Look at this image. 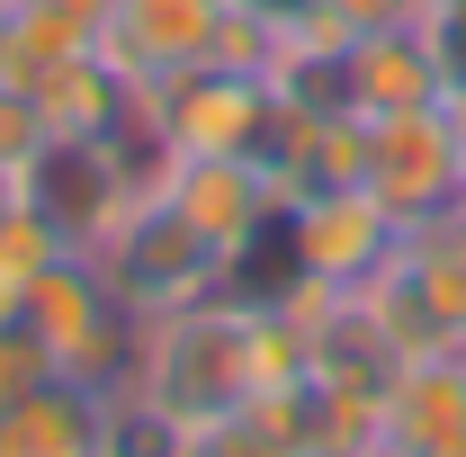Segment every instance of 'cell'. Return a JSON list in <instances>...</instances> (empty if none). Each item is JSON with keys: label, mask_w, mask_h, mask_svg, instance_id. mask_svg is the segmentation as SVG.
Wrapping results in <instances>:
<instances>
[{"label": "cell", "mask_w": 466, "mask_h": 457, "mask_svg": "<svg viewBox=\"0 0 466 457\" xmlns=\"http://www.w3.org/2000/svg\"><path fill=\"white\" fill-rule=\"evenodd\" d=\"M99 457H188V421H171L144 386H108V431Z\"/></svg>", "instance_id": "14"}, {"label": "cell", "mask_w": 466, "mask_h": 457, "mask_svg": "<svg viewBox=\"0 0 466 457\" xmlns=\"http://www.w3.org/2000/svg\"><path fill=\"white\" fill-rule=\"evenodd\" d=\"M386 457H466V350H421L386 377Z\"/></svg>", "instance_id": "10"}, {"label": "cell", "mask_w": 466, "mask_h": 457, "mask_svg": "<svg viewBox=\"0 0 466 457\" xmlns=\"http://www.w3.org/2000/svg\"><path fill=\"white\" fill-rule=\"evenodd\" d=\"M135 117L162 153H251V135L269 117V81L233 72V63H188V72L144 81Z\"/></svg>", "instance_id": "4"}, {"label": "cell", "mask_w": 466, "mask_h": 457, "mask_svg": "<svg viewBox=\"0 0 466 457\" xmlns=\"http://www.w3.org/2000/svg\"><path fill=\"white\" fill-rule=\"evenodd\" d=\"M126 386L162 403L171 421L207 431V421H233L251 403V296H207V305H179V314H153L135 323V368Z\"/></svg>", "instance_id": "1"}, {"label": "cell", "mask_w": 466, "mask_h": 457, "mask_svg": "<svg viewBox=\"0 0 466 457\" xmlns=\"http://www.w3.org/2000/svg\"><path fill=\"white\" fill-rule=\"evenodd\" d=\"M188 457H296L288 440H269L251 412H233V421H207V431H188Z\"/></svg>", "instance_id": "17"}, {"label": "cell", "mask_w": 466, "mask_h": 457, "mask_svg": "<svg viewBox=\"0 0 466 457\" xmlns=\"http://www.w3.org/2000/svg\"><path fill=\"white\" fill-rule=\"evenodd\" d=\"M18 323L46 341L55 377H81V386H126V368H135V314L116 305L108 269H99L90 251H63L55 269L27 287Z\"/></svg>", "instance_id": "3"}, {"label": "cell", "mask_w": 466, "mask_h": 457, "mask_svg": "<svg viewBox=\"0 0 466 457\" xmlns=\"http://www.w3.org/2000/svg\"><path fill=\"white\" fill-rule=\"evenodd\" d=\"M63 251H72V242L55 233V216H36L27 198H9V207H0V314H18L27 287L46 279Z\"/></svg>", "instance_id": "13"}, {"label": "cell", "mask_w": 466, "mask_h": 457, "mask_svg": "<svg viewBox=\"0 0 466 457\" xmlns=\"http://www.w3.org/2000/svg\"><path fill=\"white\" fill-rule=\"evenodd\" d=\"M36 377H55V359H46V341L18 323V314H0V403H18Z\"/></svg>", "instance_id": "16"}, {"label": "cell", "mask_w": 466, "mask_h": 457, "mask_svg": "<svg viewBox=\"0 0 466 457\" xmlns=\"http://www.w3.org/2000/svg\"><path fill=\"white\" fill-rule=\"evenodd\" d=\"M108 431V386L81 377H36L18 403H0V457H99Z\"/></svg>", "instance_id": "11"}, {"label": "cell", "mask_w": 466, "mask_h": 457, "mask_svg": "<svg viewBox=\"0 0 466 457\" xmlns=\"http://www.w3.org/2000/svg\"><path fill=\"white\" fill-rule=\"evenodd\" d=\"M395 225H431L449 216L466 188V144L440 108H395V117H368V179H359Z\"/></svg>", "instance_id": "5"}, {"label": "cell", "mask_w": 466, "mask_h": 457, "mask_svg": "<svg viewBox=\"0 0 466 457\" xmlns=\"http://www.w3.org/2000/svg\"><path fill=\"white\" fill-rule=\"evenodd\" d=\"M225 9H233V0H116L99 55H108L116 72L144 90V81H162V72H188V63L216 55Z\"/></svg>", "instance_id": "8"}, {"label": "cell", "mask_w": 466, "mask_h": 457, "mask_svg": "<svg viewBox=\"0 0 466 457\" xmlns=\"http://www.w3.org/2000/svg\"><path fill=\"white\" fill-rule=\"evenodd\" d=\"M90 260L108 269L116 305H126L135 323L179 314V305H207V296H225V287H233V260L188 225V216H179L171 198H144V207H135V216L90 251Z\"/></svg>", "instance_id": "2"}, {"label": "cell", "mask_w": 466, "mask_h": 457, "mask_svg": "<svg viewBox=\"0 0 466 457\" xmlns=\"http://www.w3.org/2000/svg\"><path fill=\"white\" fill-rule=\"evenodd\" d=\"M46 144H55V126H46V108H36V90L0 72V171L18 179L36 153H46Z\"/></svg>", "instance_id": "15"}, {"label": "cell", "mask_w": 466, "mask_h": 457, "mask_svg": "<svg viewBox=\"0 0 466 457\" xmlns=\"http://www.w3.org/2000/svg\"><path fill=\"white\" fill-rule=\"evenodd\" d=\"M153 198H171V207L207 233L225 260L260 251V242L279 233V216H288V188L260 171L251 153H162Z\"/></svg>", "instance_id": "6"}, {"label": "cell", "mask_w": 466, "mask_h": 457, "mask_svg": "<svg viewBox=\"0 0 466 457\" xmlns=\"http://www.w3.org/2000/svg\"><path fill=\"white\" fill-rule=\"evenodd\" d=\"M440 117L458 126V144H466V63H458V72H449V90H440Z\"/></svg>", "instance_id": "18"}, {"label": "cell", "mask_w": 466, "mask_h": 457, "mask_svg": "<svg viewBox=\"0 0 466 457\" xmlns=\"http://www.w3.org/2000/svg\"><path fill=\"white\" fill-rule=\"evenodd\" d=\"M458 216H466V188H458Z\"/></svg>", "instance_id": "19"}, {"label": "cell", "mask_w": 466, "mask_h": 457, "mask_svg": "<svg viewBox=\"0 0 466 457\" xmlns=\"http://www.w3.org/2000/svg\"><path fill=\"white\" fill-rule=\"evenodd\" d=\"M395 269L412 279V296L431 305V323L466 350V216H431V225L404 233V251H395Z\"/></svg>", "instance_id": "12"}, {"label": "cell", "mask_w": 466, "mask_h": 457, "mask_svg": "<svg viewBox=\"0 0 466 457\" xmlns=\"http://www.w3.org/2000/svg\"><path fill=\"white\" fill-rule=\"evenodd\" d=\"M288 260L296 279L314 287H368L377 269H395V251H404V225L368 198V188H305V198H288Z\"/></svg>", "instance_id": "7"}, {"label": "cell", "mask_w": 466, "mask_h": 457, "mask_svg": "<svg viewBox=\"0 0 466 457\" xmlns=\"http://www.w3.org/2000/svg\"><path fill=\"white\" fill-rule=\"evenodd\" d=\"M341 90L359 117H395V108H440L449 90V46L421 27H377V36H350L341 46Z\"/></svg>", "instance_id": "9"}]
</instances>
